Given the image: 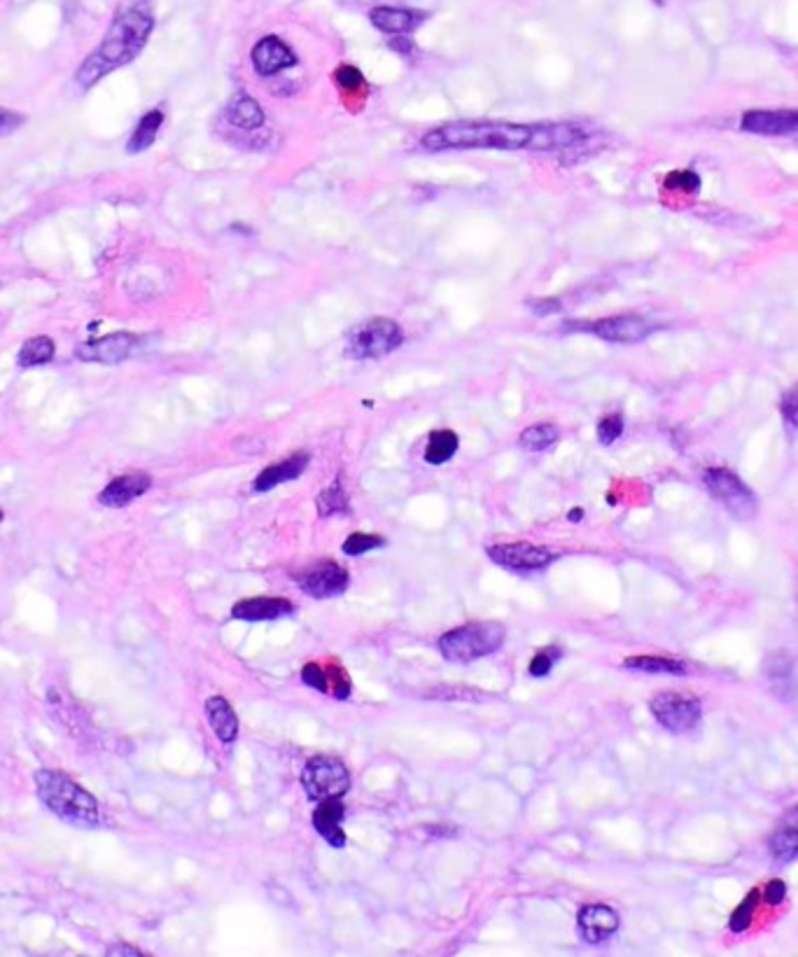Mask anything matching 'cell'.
<instances>
[{
    "label": "cell",
    "mask_w": 798,
    "mask_h": 957,
    "mask_svg": "<svg viewBox=\"0 0 798 957\" xmlns=\"http://www.w3.org/2000/svg\"><path fill=\"white\" fill-rule=\"evenodd\" d=\"M530 124L511 122H451L432 129L423 136L427 150H468V147H493V150H528Z\"/></svg>",
    "instance_id": "cell-2"
},
{
    "label": "cell",
    "mask_w": 798,
    "mask_h": 957,
    "mask_svg": "<svg viewBox=\"0 0 798 957\" xmlns=\"http://www.w3.org/2000/svg\"><path fill=\"white\" fill-rule=\"evenodd\" d=\"M769 850L775 864H791L798 860V803L777 822L769 838Z\"/></svg>",
    "instance_id": "cell-17"
},
{
    "label": "cell",
    "mask_w": 798,
    "mask_h": 957,
    "mask_svg": "<svg viewBox=\"0 0 798 957\" xmlns=\"http://www.w3.org/2000/svg\"><path fill=\"white\" fill-rule=\"evenodd\" d=\"M404 343V332L390 318H372L360 325L348 339V355L355 360L386 358Z\"/></svg>",
    "instance_id": "cell-6"
},
{
    "label": "cell",
    "mask_w": 798,
    "mask_h": 957,
    "mask_svg": "<svg viewBox=\"0 0 798 957\" xmlns=\"http://www.w3.org/2000/svg\"><path fill=\"white\" fill-rule=\"evenodd\" d=\"M141 346V339L131 332H114L110 337L89 341L80 346L77 355L87 362H104V365H118V362L129 360Z\"/></svg>",
    "instance_id": "cell-12"
},
{
    "label": "cell",
    "mask_w": 798,
    "mask_h": 957,
    "mask_svg": "<svg viewBox=\"0 0 798 957\" xmlns=\"http://www.w3.org/2000/svg\"><path fill=\"white\" fill-rule=\"evenodd\" d=\"M779 411H783V419L798 431V386H794L791 390H787L779 400Z\"/></svg>",
    "instance_id": "cell-37"
},
{
    "label": "cell",
    "mask_w": 798,
    "mask_h": 957,
    "mask_svg": "<svg viewBox=\"0 0 798 957\" xmlns=\"http://www.w3.org/2000/svg\"><path fill=\"white\" fill-rule=\"evenodd\" d=\"M206 717L213 726L215 736H218L222 742H234L239 736V717L234 713V707L227 703V699L222 696H213L206 701Z\"/></svg>",
    "instance_id": "cell-22"
},
{
    "label": "cell",
    "mask_w": 798,
    "mask_h": 957,
    "mask_svg": "<svg viewBox=\"0 0 798 957\" xmlns=\"http://www.w3.org/2000/svg\"><path fill=\"white\" fill-rule=\"evenodd\" d=\"M149 486H153V476L145 474V472L122 474L118 478H112V482L101 493H98V502H101L104 507H114V509L126 507L133 500H138L143 493H147Z\"/></svg>",
    "instance_id": "cell-15"
},
{
    "label": "cell",
    "mask_w": 798,
    "mask_h": 957,
    "mask_svg": "<svg viewBox=\"0 0 798 957\" xmlns=\"http://www.w3.org/2000/svg\"><path fill=\"white\" fill-rule=\"evenodd\" d=\"M742 131L771 138H798V110H750L740 120Z\"/></svg>",
    "instance_id": "cell-10"
},
{
    "label": "cell",
    "mask_w": 798,
    "mask_h": 957,
    "mask_svg": "<svg viewBox=\"0 0 798 957\" xmlns=\"http://www.w3.org/2000/svg\"><path fill=\"white\" fill-rule=\"evenodd\" d=\"M785 897H787L785 881H771L766 885V889H763V901L771 904V906H779L785 901Z\"/></svg>",
    "instance_id": "cell-39"
},
{
    "label": "cell",
    "mask_w": 798,
    "mask_h": 957,
    "mask_svg": "<svg viewBox=\"0 0 798 957\" xmlns=\"http://www.w3.org/2000/svg\"><path fill=\"white\" fill-rule=\"evenodd\" d=\"M460 447V439L454 431H437L432 433L425 447V460L430 465H444L456 456Z\"/></svg>",
    "instance_id": "cell-26"
},
{
    "label": "cell",
    "mask_w": 798,
    "mask_h": 957,
    "mask_svg": "<svg viewBox=\"0 0 798 957\" xmlns=\"http://www.w3.org/2000/svg\"><path fill=\"white\" fill-rule=\"evenodd\" d=\"M454 691V694H430V696H435V699H462V701H479V699H484L479 694V689H468V687H448Z\"/></svg>",
    "instance_id": "cell-41"
},
{
    "label": "cell",
    "mask_w": 798,
    "mask_h": 957,
    "mask_svg": "<svg viewBox=\"0 0 798 957\" xmlns=\"http://www.w3.org/2000/svg\"><path fill=\"white\" fill-rule=\"evenodd\" d=\"M650 711L656 722L673 734H689L701 726L703 705L691 694H679V691H663L650 703Z\"/></svg>",
    "instance_id": "cell-7"
},
{
    "label": "cell",
    "mask_w": 798,
    "mask_h": 957,
    "mask_svg": "<svg viewBox=\"0 0 798 957\" xmlns=\"http://www.w3.org/2000/svg\"><path fill=\"white\" fill-rule=\"evenodd\" d=\"M153 28H155V16L145 0H136V3L120 8L101 45H98L96 52L82 63V69L77 71L80 85L92 87L108 73L131 63L143 52Z\"/></svg>",
    "instance_id": "cell-1"
},
{
    "label": "cell",
    "mask_w": 798,
    "mask_h": 957,
    "mask_svg": "<svg viewBox=\"0 0 798 957\" xmlns=\"http://www.w3.org/2000/svg\"><path fill=\"white\" fill-rule=\"evenodd\" d=\"M505 629L500 623H464L460 629L448 631L439 638V652L444 658L456 664H470L476 658L491 656L503 647Z\"/></svg>",
    "instance_id": "cell-4"
},
{
    "label": "cell",
    "mask_w": 798,
    "mask_h": 957,
    "mask_svg": "<svg viewBox=\"0 0 798 957\" xmlns=\"http://www.w3.org/2000/svg\"><path fill=\"white\" fill-rule=\"evenodd\" d=\"M297 63L292 49L276 36H266L253 47V65L264 77L276 75Z\"/></svg>",
    "instance_id": "cell-16"
},
{
    "label": "cell",
    "mask_w": 798,
    "mask_h": 957,
    "mask_svg": "<svg viewBox=\"0 0 798 957\" xmlns=\"http://www.w3.org/2000/svg\"><path fill=\"white\" fill-rule=\"evenodd\" d=\"M299 586H302L309 596L318 598V601L339 596V593H343L348 586V570L343 566L335 564V560H325V564L309 570L302 577Z\"/></svg>",
    "instance_id": "cell-13"
},
{
    "label": "cell",
    "mask_w": 798,
    "mask_h": 957,
    "mask_svg": "<svg viewBox=\"0 0 798 957\" xmlns=\"http://www.w3.org/2000/svg\"><path fill=\"white\" fill-rule=\"evenodd\" d=\"M161 124H164L161 110H149L147 114H143V120L138 122L136 131H133L131 141L126 143V153L138 155L143 150H147V147H153V143L157 141V134H159Z\"/></svg>",
    "instance_id": "cell-25"
},
{
    "label": "cell",
    "mask_w": 798,
    "mask_h": 957,
    "mask_svg": "<svg viewBox=\"0 0 798 957\" xmlns=\"http://www.w3.org/2000/svg\"><path fill=\"white\" fill-rule=\"evenodd\" d=\"M33 780H36L38 797L47 811L63 822L77 824V827H96L101 820L96 797L75 783L71 775L57 768H38L33 773Z\"/></svg>",
    "instance_id": "cell-3"
},
{
    "label": "cell",
    "mask_w": 798,
    "mask_h": 957,
    "mask_svg": "<svg viewBox=\"0 0 798 957\" xmlns=\"http://www.w3.org/2000/svg\"><path fill=\"white\" fill-rule=\"evenodd\" d=\"M530 306H532V311L537 313V316H546V313H554L560 308L558 300H537V302H532Z\"/></svg>",
    "instance_id": "cell-42"
},
{
    "label": "cell",
    "mask_w": 798,
    "mask_h": 957,
    "mask_svg": "<svg viewBox=\"0 0 798 957\" xmlns=\"http://www.w3.org/2000/svg\"><path fill=\"white\" fill-rule=\"evenodd\" d=\"M624 666L630 670L654 673V675H687V670H689L685 662H679V658H673V656H663V654L628 656Z\"/></svg>",
    "instance_id": "cell-24"
},
{
    "label": "cell",
    "mask_w": 798,
    "mask_h": 957,
    "mask_svg": "<svg viewBox=\"0 0 798 957\" xmlns=\"http://www.w3.org/2000/svg\"><path fill=\"white\" fill-rule=\"evenodd\" d=\"M302 785L306 789L309 799L313 801L339 799L351 789V775H348V768L339 762V759L315 756L302 773Z\"/></svg>",
    "instance_id": "cell-8"
},
{
    "label": "cell",
    "mask_w": 798,
    "mask_h": 957,
    "mask_svg": "<svg viewBox=\"0 0 798 957\" xmlns=\"http://www.w3.org/2000/svg\"><path fill=\"white\" fill-rule=\"evenodd\" d=\"M294 613V605L286 598H243L239 601L234 607H231V617L234 619H243V621H266V619H278Z\"/></svg>",
    "instance_id": "cell-19"
},
{
    "label": "cell",
    "mask_w": 798,
    "mask_h": 957,
    "mask_svg": "<svg viewBox=\"0 0 798 957\" xmlns=\"http://www.w3.org/2000/svg\"><path fill=\"white\" fill-rule=\"evenodd\" d=\"M309 460H311L309 453L299 451V453L290 456L288 460H280V463L269 465L266 470H262L259 476L255 478V490L264 493V490L276 488L282 482H292V478H299L306 472Z\"/></svg>",
    "instance_id": "cell-21"
},
{
    "label": "cell",
    "mask_w": 798,
    "mask_h": 957,
    "mask_svg": "<svg viewBox=\"0 0 798 957\" xmlns=\"http://www.w3.org/2000/svg\"><path fill=\"white\" fill-rule=\"evenodd\" d=\"M378 547H386V540L378 535H370V533H353L348 535V540L343 542V554L348 556H360L364 552H372Z\"/></svg>",
    "instance_id": "cell-33"
},
{
    "label": "cell",
    "mask_w": 798,
    "mask_h": 957,
    "mask_svg": "<svg viewBox=\"0 0 798 957\" xmlns=\"http://www.w3.org/2000/svg\"><path fill=\"white\" fill-rule=\"evenodd\" d=\"M24 124V114H16L12 110L0 108V136L12 134L14 129H20Z\"/></svg>",
    "instance_id": "cell-40"
},
{
    "label": "cell",
    "mask_w": 798,
    "mask_h": 957,
    "mask_svg": "<svg viewBox=\"0 0 798 957\" xmlns=\"http://www.w3.org/2000/svg\"><path fill=\"white\" fill-rule=\"evenodd\" d=\"M493 564L503 566L513 572H535L546 568L556 558L554 552L546 547H537L530 542H511V544H495V547L486 549Z\"/></svg>",
    "instance_id": "cell-9"
},
{
    "label": "cell",
    "mask_w": 798,
    "mask_h": 957,
    "mask_svg": "<svg viewBox=\"0 0 798 957\" xmlns=\"http://www.w3.org/2000/svg\"><path fill=\"white\" fill-rule=\"evenodd\" d=\"M560 656H563L560 647H544L530 662L528 673L532 675V678H544V675H548V673L554 670V666H556V662H558Z\"/></svg>",
    "instance_id": "cell-34"
},
{
    "label": "cell",
    "mask_w": 798,
    "mask_h": 957,
    "mask_svg": "<svg viewBox=\"0 0 798 957\" xmlns=\"http://www.w3.org/2000/svg\"><path fill=\"white\" fill-rule=\"evenodd\" d=\"M337 85L341 87V89H346V92H351V89H360L362 85H364V77H362V73L355 69V65H341V69L337 71Z\"/></svg>",
    "instance_id": "cell-38"
},
{
    "label": "cell",
    "mask_w": 798,
    "mask_h": 957,
    "mask_svg": "<svg viewBox=\"0 0 798 957\" xmlns=\"http://www.w3.org/2000/svg\"><path fill=\"white\" fill-rule=\"evenodd\" d=\"M0 521H3V509H0Z\"/></svg>",
    "instance_id": "cell-46"
},
{
    "label": "cell",
    "mask_w": 798,
    "mask_h": 957,
    "mask_svg": "<svg viewBox=\"0 0 798 957\" xmlns=\"http://www.w3.org/2000/svg\"><path fill=\"white\" fill-rule=\"evenodd\" d=\"M57 346L49 337H33L28 341H24L20 355H16V362L22 367H38V365H47L49 360L55 358Z\"/></svg>",
    "instance_id": "cell-28"
},
{
    "label": "cell",
    "mask_w": 798,
    "mask_h": 957,
    "mask_svg": "<svg viewBox=\"0 0 798 957\" xmlns=\"http://www.w3.org/2000/svg\"><path fill=\"white\" fill-rule=\"evenodd\" d=\"M343 803L339 799H325L313 811V827L318 832L331 848L346 846V834L341 829L343 822Z\"/></svg>",
    "instance_id": "cell-20"
},
{
    "label": "cell",
    "mask_w": 798,
    "mask_h": 957,
    "mask_svg": "<svg viewBox=\"0 0 798 957\" xmlns=\"http://www.w3.org/2000/svg\"><path fill=\"white\" fill-rule=\"evenodd\" d=\"M759 899H761L759 889H752V893L747 895V897L740 901V906L734 911V916H730V922H728L730 932H734V934H742V932L750 930L752 918H754V913H757Z\"/></svg>",
    "instance_id": "cell-31"
},
{
    "label": "cell",
    "mask_w": 798,
    "mask_h": 957,
    "mask_svg": "<svg viewBox=\"0 0 798 957\" xmlns=\"http://www.w3.org/2000/svg\"><path fill=\"white\" fill-rule=\"evenodd\" d=\"M703 484L710 495L726 511H730L740 521H752L757 517V495L747 486L742 478L726 468H710L703 472Z\"/></svg>",
    "instance_id": "cell-5"
},
{
    "label": "cell",
    "mask_w": 798,
    "mask_h": 957,
    "mask_svg": "<svg viewBox=\"0 0 798 957\" xmlns=\"http://www.w3.org/2000/svg\"><path fill=\"white\" fill-rule=\"evenodd\" d=\"M323 670H325L323 694H329V696L341 699V701L351 696L353 685H351V678H348V673L343 668H339L337 664H327V666H323Z\"/></svg>",
    "instance_id": "cell-30"
},
{
    "label": "cell",
    "mask_w": 798,
    "mask_h": 957,
    "mask_svg": "<svg viewBox=\"0 0 798 957\" xmlns=\"http://www.w3.org/2000/svg\"><path fill=\"white\" fill-rule=\"evenodd\" d=\"M390 47H392V49H395V52H402V54H409V52H411V49H413V43H411V40H409V38H402V36H399V38H395V40H390Z\"/></svg>",
    "instance_id": "cell-44"
},
{
    "label": "cell",
    "mask_w": 798,
    "mask_h": 957,
    "mask_svg": "<svg viewBox=\"0 0 798 957\" xmlns=\"http://www.w3.org/2000/svg\"><path fill=\"white\" fill-rule=\"evenodd\" d=\"M665 187L693 194L701 190V178H698L693 171H673L668 178H665Z\"/></svg>",
    "instance_id": "cell-35"
},
{
    "label": "cell",
    "mask_w": 798,
    "mask_h": 957,
    "mask_svg": "<svg viewBox=\"0 0 798 957\" xmlns=\"http://www.w3.org/2000/svg\"><path fill=\"white\" fill-rule=\"evenodd\" d=\"M346 502H348V498H346L343 484L337 478L335 484L327 486V488L318 495V514H321V517H331V514H337V511L346 509Z\"/></svg>",
    "instance_id": "cell-32"
},
{
    "label": "cell",
    "mask_w": 798,
    "mask_h": 957,
    "mask_svg": "<svg viewBox=\"0 0 798 957\" xmlns=\"http://www.w3.org/2000/svg\"><path fill=\"white\" fill-rule=\"evenodd\" d=\"M425 20H427V12L409 10V8L378 5L370 12V22L378 31L390 33V36H404V33L413 31L415 26H421Z\"/></svg>",
    "instance_id": "cell-18"
},
{
    "label": "cell",
    "mask_w": 798,
    "mask_h": 957,
    "mask_svg": "<svg viewBox=\"0 0 798 957\" xmlns=\"http://www.w3.org/2000/svg\"><path fill=\"white\" fill-rule=\"evenodd\" d=\"M108 955H112V957H118V955H131V957H143L145 953H141L138 948H133V946H124V944H118V946H110L108 948Z\"/></svg>",
    "instance_id": "cell-43"
},
{
    "label": "cell",
    "mask_w": 798,
    "mask_h": 957,
    "mask_svg": "<svg viewBox=\"0 0 798 957\" xmlns=\"http://www.w3.org/2000/svg\"><path fill=\"white\" fill-rule=\"evenodd\" d=\"M577 925L584 942L601 944L619 930V913L605 904H591L579 911Z\"/></svg>",
    "instance_id": "cell-14"
},
{
    "label": "cell",
    "mask_w": 798,
    "mask_h": 957,
    "mask_svg": "<svg viewBox=\"0 0 798 957\" xmlns=\"http://www.w3.org/2000/svg\"><path fill=\"white\" fill-rule=\"evenodd\" d=\"M581 329H587V332L609 343H638L650 337L656 327L640 316H612L603 320H593Z\"/></svg>",
    "instance_id": "cell-11"
},
{
    "label": "cell",
    "mask_w": 798,
    "mask_h": 957,
    "mask_svg": "<svg viewBox=\"0 0 798 957\" xmlns=\"http://www.w3.org/2000/svg\"><path fill=\"white\" fill-rule=\"evenodd\" d=\"M621 435H624V419L619 414H609L597 423V439H601V444H605V447L617 441Z\"/></svg>",
    "instance_id": "cell-36"
},
{
    "label": "cell",
    "mask_w": 798,
    "mask_h": 957,
    "mask_svg": "<svg viewBox=\"0 0 798 957\" xmlns=\"http://www.w3.org/2000/svg\"><path fill=\"white\" fill-rule=\"evenodd\" d=\"M227 120L234 124V126H239V129L253 131V129H259L264 124V110H262V106L255 101L251 94L239 92L229 101Z\"/></svg>",
    "instance_id": "cell-23"
},
{
    "label": "cell",
    "mask_w": 798,
    "mask_h": 957,
    "mask_svg": "<svg viewBox=\"0 0 798 957\" xmlns=\"http://www.w3.org/2000/svg\"><path fill=\"white\" fill-rule=\"evenodd\" d=\"M581 517H584V511H581V509H572L570 511V521L577 523V521H581Z\"/></svg>",
    "instance_id": "cell-45"
},
{
    "label": "cell",
    "mask_w": 798,
    "mask_h": 957,
    "mask_svg": "<svg viewBox=\"0 0 798 957\" xmlns=\"http://www.w3.org/2000/svg\"><path fill=\"white\" fill-rule=\"evenodd\" d=\"M766 678H769V685H771V689L775 691L777 696L789 699V696L796 694L794 673H791V664L787 662V656H773V658H769Z\"/></svg>",
    "instance_id": "cell-27"
},
{
    "label": "cell",
    "mask_w": 798,
    "mask_h": 957,
    "mask_svg": "<svg viewBox=\"0 0 798 957\" xmlns=\"http://www.w3.org/2000/svg\"><path fill=\"white\" fill-rule=\"evenodd\" d=\"M558 441V427L552 423L530 425L521 433V447L525 451H546Z\"/></svg>",
    "instance_id": "cell-29"
}]
</instances>
